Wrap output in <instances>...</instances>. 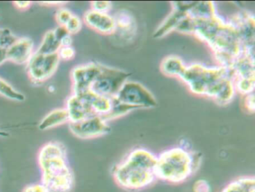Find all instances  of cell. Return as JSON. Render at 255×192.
<instances>
[{
    "mask_svg": "<svg viewBox=\"0 0 255 192\" xmlns=\"http://www.w3.org/2000/svg\"><path fill=\"white\" fill-rule=\"evenodd\" d=\"M176 31L207 44L219 66L230 68L243 51L235 29L219 14L209 18L188 17Z\"/></svg>",
    "mask_w": 255,
    "mask_h": 192,
    "instance_id": "6da1fadb",
    "label": "cell"
},
{
    "mask_svg": "<svg viewBox=\"0 0 255 192\" xmlns=\"http://www.w3.org/2000/svg\"><path fill=\"white\" fill-rule=\"evenodd\" d=\"M179 79L192 94L210 98L218 105L231 103L237 92L231 71L219 65L209 67L199 63L186 65Z\"/></svg>",
    "mask_w": 255,
    "mask_h": 192,
    "instance_id": "7a4b0ae2",
    "label": "cell"
},
{
    "mask_svg": "<svg viewBox=\"0 0 255 192\" xmlns=\"http://www.w3.org/2000/svg\"><path fill=\"white\" fill-rule=\"evenodd\" d=\"M38 165L41 184L48 192H72L74 176L67 159V150L62 143L50 141L39 150Z\"/></svg>",
    "mask_w": 255,
    "mask_h": 192,
    "instance_id": "3957f363",
    "label": "cell"
},
{
    "mask_svg": "<svg viewBox=\"0 0 255 192\" xmlns=\"http://www.w3.org/2000/svg\"><path fill=\"white\" fill-rule=\"evenodd\" d=\"M156 156L145 149L131 151L113 169V177L122 189L138 191L150 186L156 179Z\"/></svg>",
    "mask_w": 255,
    "mask_h": 192,
    "instance_id": "277c9868",
    "label": "cell"
},
{
    "mask_svg": "<svg viewBox=\"0 0 255 192\" xmlns=\"http://www.w3.org/2000/svg\"><path fill=\"white\" fill-rule=\"evenodd\" d=\"M201 156L182 147H173L156 157V179L179 184L183 183L199 168Z\"/></svg>",
    "mask_w": 255,
    "mask_h": 192,
    "instance_id": "5b68a950",
    "label": "cell"
},
{
    "mask_svg": "<svg viewBox=\"0 0 255 192\" xmlns=\"http://www.w3.org/2000/svg\"><path fill=\"white\" fill-rule=\"evenodd\" d=\"M255 55L242 51L228 69L235 86L236 92L243 96L255 92Z\"/></svg>",
    "mask_w": 255,
    "mask_h": 192,
    "instance_id": "8992f818",
    "label": "cell"
},
{
    "mask_svg": "<svg viewBox=\"0 0 255 192\" xmlns=\"http://www.w3.org/2000/svg\"><path fill=\"white\" fill-rule=\"evenodd\" d=\"M114 98L134 109L153 108L158 104L154 95L145 86L131 80H128L123 85Z\"/></svg>",
    "mask_w": 255,
    "mask_h": 192,
    "instance_id": "52a82bcc",
    "label": "cell"
},
{
    "mask_svg": "<svg viewBox=\"0 0 255 192\" xmlns=\"http://www.w3.org/2000/svg\"><path fill=\"white\" fill-rule=\"evenodd\" d=\"M129 77V74L123 70L101 65V73L91 90L97 95L113 99Z\"/></svg>",
    "mask_w": 255,
    "mask_h": 192,
    "instance_id": "ba28073f",
    "label": "cell"
},
{
    "mask_svg": "<svg viewBox=\"0 0 255 192\" xmlns=\"http://www.w3.org/2000/svg\"><path fill=\"white\" fill-rule=\"evenodd\" d=\"M60 62L58 53L43 54L35 52L26 64L28 76L36 84L44 83L56 73Z\"/></svg>",
    "mask_w": 255,
    "mask_h": 192,
    "instance_id": "9c48e42d",
    "label": "cell"
},
{
    "mask_svg": "<svg viewBox=\"0 0 255 192\" xmlns=\"http://www.w3.org/2000/svg\"><path fill=\"white\" fill-rule=\"evenodd\" d=\"M228 23L235 29L243 52L255 55V18L249 11H240L231 16Z\"/></svg>",
    "mask_w": 255,
    "mask_h": 192,
    "instance_id": "30bf717a",
    "label": "cell"
},
{
    "mask_svg": "<svg viewBox=\"0 0 255 192\" xmlns=\"http://www.w3.org/2000/svg\"><path fill=\"white\" fill-rule=\"evenodd\" d=\"M71 133L80 139H92L110 132L108 122L100 116H92L81 121L69 123Z\"/></svg>",
    "mask_w": 255,
    "mask_h": 192,
    "instance_id": "8fae6325",
    "label": "cell"
},
{
    "mask_svg": "<svg viewBox=\"0 0 255 192\" xmlns=\"http://www.w3.org/2000/svg\"><path fill=\"white\" fill-rule=\"evenodd\" d=\"M101 71V64L95 62L75 67L71 71L73 94L81 95L90 91Z\"/></svg>",
    "mask_w": 255,
    "mask_h": 192,
    "instance_id": "7c38bea8",
    "label": "cell"
},
{
    "mask_svg": "<svg viewBox=\"0 0 255 192\" xmlns=\"http://www.w3.org/2000/svg\"><path fill=\"white\" fill-rule=\"evenodd\" d=\"M192 3L193 2H172L171 13L155 31L153 34L154 38H162L177 30L183 20L189 17V8L192 6Z\"/></svg>",
    "mask_w": 255,
    "mask_h": 192,
    "instance_id": "4fadbf2b",
    "label": "cell"
},
{
    "mask_svg": "<svg viewBox=\"0 0 255 192\" xmlns=\"http://www.w3.org/2000/svg\"><path fill=\"white\" fill-rule=\"evenodd\" d=\"M65 109L69 117V123H76L88 117L97 116L94 113L89 101L83 95L73 94L67 100Z\"/></svg>",
    "mask_w": 255,
    "mask_h": 192,
    "instance_id": "5bb4252c",
    "label": "cell"
},
{
    "mask_svg": "<svg viewBox=\"0 0 255 192\" xmlns=\"http://www.w3.org/2000/svg\"><path fill=\"white\" fill-rule=\"evenodd\" d=\"M84 22L89 28L103 35H114L116 21L109 13H101L89 10L84 15Z\"/></svg>",
    "mask_w": 255,
    "mask_h": 192,
    "instance_id": "9a60e30c",
    "label": "cell"
},
{
    "mask_svg": "<svg viewBox=\"0 0 255 192\" xmlns=\"http://www.w3.org/2000/svg\"><path fill=\"white\" fill-rule=\"evenodd\" d=\"M33 41L29 38H17L6 50V60L18 65L27 64L33 55Z\"/></svg>",
    "mask_w": 255,
    "mask_h": 192,
    "instance_id": "2e32d148",
    "label": "cell"
},
{
    "mask_svg": "<svg viewBox=\"0 0 255 192\" xmlns=\"http://www.w3.org/2000/svg\"><path fill=\"white\" fill-rule=\"evenodd\" d=\"M114 17L116 21L115 34L125 40H130L136 33L137 25L134 16L127 10H120Z\"/></svg>",
    "mask_w": 255,
    "mask_h": 192,
    "instance_id": "e0dca14e",
    "label": "cell"
},
{
    "mask_svg": "<svg viewBox=\"0 0 255 192\" xmlns=\"http://www.w3.org/2000/svg\"><path fill=\"white\" fill-rule=\"evenodd\" d=\"M69 123V117L65 108H57L47 114L38 125L39 129L42 131L48 130L64 123Z\"/></svg>",
    "mask_w": 255,
    "mask_h": 192,
    "instance_id": "ac0fdd59",
    "label": "cell"
},
{
    "mask_svg": "<svg viewBox=\"0 0 255 192\" xmlns=\"http://www.w3.org/2000/svg\"><path fill=\"white\" fill-rule=\"evenodd\" d=\"M186 67L183 61L178 56H168L161 62L160 70L167 77L180 78Z\"/></svg>",
    "mask_w": 255,
    "mask_h": 192,
    "instance_id": "d6986e66",
    "label": "cell"
},
{
    "mask_svg": "<svg viewBox=\"0 0 255 192\" xmlns=\"http://www.w3.org/2000/svg\"><path fill=\"white\" fill-rule=\"evenodd\" d=\"M222 192H255V177H243L236 179L228 183Z\"/></svg>",
    "mask_w": 255,
    "mask_h": 192,
    "instance_id": "ffe728a7",
    "label": "cell"
},
{
    "mask_svg": "<svg viewBox=\"0 0 255 192\" xmlns=\"http://www.w3.org/2000/svg\"><path fill=\"white\" fill-rule=\"evenodd\" d=\"M61 48L60 41L55 35L54 30H50L44 35L42 42L36 52L43 54L57 53Z\"/></svg>",
    "mask_w": 255,
    "mask_h": 192,
    "instance_id": "44dd1931",
    "label": "cell"
},
{
    "mask_svg": "<svg viewBox=\"0 0 255 192\" xmlns=\"http://www.w3.org/2000/svg\"><path fill=\"white\" fill-rule=\"evenodd\" d=\"M111 100L112 105L110 111L104 117H102L106 121L108 122L110 120H116V119L119 118V117L127 115L131 111L135 110L132 107L119 102L116 98H113Z\"/></svg>",
    "mask_w": 255,
    "mask_h": 192,
    "instance_id": "7402d4cb",
    "label": "cell"
},
{
    "mask_svg": "<svg viewBox=\"0 0 255 192\" xmlns=\"http://www.w3.org/2000/svg\"><path fill=\"white\" fill-rule=\"evenodd\" d=\"M0 95L17 102H23L26 99L23 94L16 90L13 86L2 78H0Z\"/></svg>",
    "mask_w": 255,
    "mask_h": 192,
    "instance_id": "603a6c76",
    "label": "cell"
},
{
    "mask_svg": "<svg viewBox=\"0 0 255 192\" xmlns=\"http://www.w3.org/2000/svg\"><path fill=\"white\" fill-rule=\"evenodd\" d=\"M82 26H83V22L81 19L78 16L74 14L64 27L70 35H72L78 33L81 30Z\"/></svg>",
    "mask_w": 255,
    "mask_h": 192,
    "instance_id": "cb8c5ba5",
    "label": "cell"
},
{
    "mask_svg": "<svg viewBox=\"0 0 255 192\" xmlns=\"http://www.w3.org/2000/svg\"><path fill=\"white\" fill-rule=\"evenodd\" d=\"M74 15L69 9L66 8H61L58 10L56 14V20L59 26H65L68 20Z\"/></svg>",
    "mask_w": 255,
    "mask_h": 192,
    "instance_id": "d4e9b609",
    "label": "cell"
},
{
    "mask_svg": "<svg viewBox=\"0 0 255 192\" xmlns=\"http://www.w3.org/2000/svg\"><path fill=\"white\" fill-rule=\"evenodd\" d=\"M243 108L249 114H254L255 111V92L243 96Z\"/></svg>",
    "mask_w": 255,
    "mask_h": 192,
    "instance_id": "484cf974",
    "label": "cell"
},
{
    "mask_svg": "<svg viewBox=\"0 0 255 192\" xmlns=\"http://www.w3.org/2000/svg\"><path fill=\"white\" fill-rule=\"evenodd\" d=\"M57 53L60 61H65V62H69L75 57V50L73 48L72 46L61 47Z\"/></svg>",
    "mask_w": 255,
    "mask_h": 192,
    "instance_id": "4316f807",
    "label": "cell"
},
{
    "mask_svg": "<svg viewBox=\"0 0 255 192\" xmlns=\"http://www.w3.org/2000/svg\"><path fill=\"white\" fill-rule=\"evenodd\" d=\"M91 6V9L93 11L101 13H109L112 9L113 4L110 2H92Z\"/></svg>",
    "mask_w": 255,
    "mask_h": 192,
    "instance_id": "83f0119b",
    "label": "cell"
},
{
    "mask_svg": "<svg viewBox=\"0 0 255 192\" xmlns=\"http://www.w3.org/2000/svg\"><path fill=\"white\" fill-rule=\"evenodd\" d=\"M194 192H211V187L207 180L204 179L197 180L193 186Z\"/></svg>",
    "mask_w": 255,
    "mask_h": 192,
    "instance_id": "f1b7e54d",
    "label": "cell"
},
{
    "mask_svg": "<svg viewBox=\"0 0 255 192\" xmlns=\"http://www.w3.org/2000/svg\"><path fill=\"white\" fill-rule=\"evenodd\" d=\"M23 192H48L41 183L29 185L23 189Z\"/></svg>",
    "mask_w": 255,
    "mask_h": 192,
    "instance_id": "f546056e",
    "label": "cell"
},
{
    "mask_svg": "<svg viewBox=\"0 0 255 192\" xmlns=\"http://www.w3.org/2000/svg\"><path fill=\"white\" fill-rule=\"evenodd\" d=\"M13 5L16 8L19 10H26L30 8L32 5V2H14Z\"/></svg>",
    "mask_w": 255,
    "mask_h": 192,
    "instance_id": "4dcf8cb0",
    "label": "cell"
},
{
    "mask_svg": "<svg viewBox=\"0 0 255 192\" xmlns=\"http://www.w3.org/2000/svg\"><path fill=\"white\" fill-rule=\"evenodd\" d=\"M71 36H72V35L68 34V35H65V36L61 40V47H71V46H72L73 39Z\"/></svg>",
    "mask_w": 255,
    "mask_h": 192,
    "instance_id": "1f68e13d",
    "label": "cell"
},
{
    "mask_svg": "<svg viewBox=\"0 0 255 192\" xmlns=\"http://www.w3.org/2000/svg\"><path fill=\"white\" fill-rule=\"evenodd\" d=\"M65 3V2H44L42 3V5H62V4Z\"/></svg>",
    "mask_w": 255,
    "mask_h": 192,
    "instance_id": "d6a6232c",
    "label": "cell"
},
{
    "mask_svg": "<svg viewBox=\"0 0 255 192\" xmlns=\"http://www.w3.org/2000/svg\"><path fill=\"white\" fill-rule=\"evenodd\" d=\"M7 133L5 132H2V131L0 130V136H6Z\"/></svg>",
    "mask_w": 255,
    "mask_h": 192,
    "instance_id": "836d02e7",
    "label": "cell"
}]
</instances>
